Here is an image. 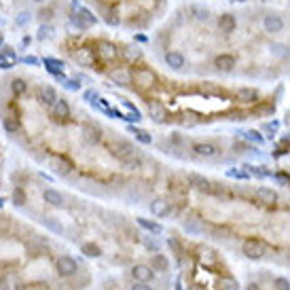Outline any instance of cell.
<instances>
[{"label": "cell", "mask_w": 290, "mask_h": 290, "mask_svg": "<svg viewBox=\"0 0 290 290\" xmlns=\"http://www.w3.org/2000/svg\"><path fill=\"white\" fill-rule=\"evenodd\" d=\"M193 150H195L197 155H201V157H214V155L218 153L214 144H195Z\"/></svg>", "instance_id": "cell-12"}, {"label": "cell", "mask_w": 290, "mask_h": 290, "mask_svg": "<svg viewBox=\"0 0 290 290\" xmlns=\"http://www.w3.org/2000/svg\"><path fill=\"white\" fill-rule=\"evenodd\" d=\"M274 288L275 290H290V282L286 277H275L274 280Z\"/></svg>", "instance_id": "cell-15"}, {"label": "cell", "mask_w": 290, "mask_h": 290, "mask_svg": "<svg viewBox=\"0 0 290 290\" xmlns=\"http://www.w3.org/2000/svg\"><path fill=\"white\" fill-rule=\"evenodd\" d=\"M17 2H21L26 9H32L43 19H55L66 0H17Z\"/></svg>", "instance_id": "cell-5"}, {"label": "cell", "mask_w": 290, "mask_h": 290, "mask_svg": "<svg viewBox=\"0 0 290 290\" xmlns=\"http://www.w3.org/2000/svg\"><path fill=\"white\" fill-rule=\"evenodd\" d=\"M0 121L57 176L140 197L161 178V167L125 136L83 113L47 79L11 72L0 81Z\"/></svg>", "instance_id": "cell-1"}, {"label": "cell", "mask_w": 290, "mask_h": 290, "mask_svg": "<svg viewBox=\"0 0 290 290\" xmlns=\"http://www.w3.org/2000/svg\"><path fill=\"white\" fill-rule=\"evenodd\" d=\"M153 53L187 77L274 83L290 74V13L263 4H182L155 28Z\"/></svg>", "instance_id": "cell-3"}, {"label": "cell", "mask_w": 290, "mask_h": 290, "mask_svg": "<svg viewBox=\"0 0 290 290\" xmlns=\"http://www.w3.org/2000/svg\"><path fill=\"white\" fill-rule=\"evenodd\" d=\"M57 49L72 66L133 96L153 123L267 119L275 114L284 94L282 87L174 72L131 40L106 32L66 34Z\"/></svg>", "instance_id": "cell-2"}, {"label": "cell", "mask_w": 290, "mask_h": 290, "mask_svg": "<svg viewBox=\"0 0 290 290\" xmlns=\"http://www.w3.org/2000/svg\"><path fill=\"white\" fill-rule=\"evenodd\" d=\"M131 277L136 282H146L148 284L150 280H153V269H150L148 265H136L131 269Z\"/></svg>", "instance_id": "cell-9"}, {"label": "cell", "mask_w": 290, "mask_h": 290, "mask_svg": "<svg viewBox=\"0 0 290 290\" xmlns=\"http://www.w3.org/2000/svg\"><path fill=\"white\" fill-rule=\"evenodd\" d=\"M83 252H85V254H89V257H100V254H102L100 246H96V243H91V242L83 246Z\"/></svg>", "instance_id": "cell-14"}, {"label": "cell", "mask_w": 290, "mask_h": 290, "mask_svg": "<svg viewBox=\"0 0 290 290\" xmlns=\"http://www.w3.org/2000/svg\"><path fill=\"white\" fill-rule=\"evenodd\" d=\"M106 28L117 32H148L163 24L172 0H81Z\"/></svg>", "instance_id": "cell-4"}, {"label": "cell", "mask_w": 290, "mask_h": 290, "mask_svg": "<svg viewBox=\"0 0 290 290\" xmlns=\"http://www.w3.org/2000/svg\"><path fill=\"white\" fill-rule=\"evenodd\" d=\"M242 254L246 258L258 260L267 254V242L263 237H243L242 242Z\"/></svg>", "instance_id": "cell-6"}, {"label": "cell", "mask_w": 290, "mask_h": 290, "mask_svg": "<svg viewBox=\"0 0 290 290\" xmlns=\"http://www.w3.org/2000/svg\"><path fill=\"white\" fill-rule=\"evenodd\" d=\"M131 290H153V288H150L146 282H136V284L131 286Z\"/></svg>", "instance_id": "cell-16"}, {"label": "cell", "mask_w": 290, "mask_h": 290, "mask_svg": "<svg viewBox=\"0 0 290 290\" xmlns=\"http://www.w3.org/2000/svg\"><path fill=\"white\" fill-rule=\"evenodd\" d=\"M218 290H240V282L235 280L233 275H223L218 282Z\"/></svg>", "instance_id": "cell-10"}, {"label": "cell", "mask_w": 290, "mask_h": 290, "mask_svg": "<svg viewBox=\"0 0 290 290\" xmlns=\"http://www.w3.org/2000/svg\"><path fill=\"white\" fill-rule=\"evenodd\" d=\"M199 260L206 267H216V265H220V254L216 250H212V248H201V250H199Z\"/></svg>", "instance_id": "cell-8"}, {"label": "cell", "mask_w": 290, "mask_h": 290, "mask_svg": "<svg viewBox=\"0 0 290 290\" xmlns=\"http://www.w3.org/2000/svg\"><path fill=\"white\" fill-rule=\"evenodd\" d=\"M138 225L144 229H148L150 233H161V231H163L159 223H153V220H146V218H138Z\"/></svg>", "instance_id": "cell-13"}, {"label": "cell", "mask_w": 290, "mask_h": 290, "mask_svg": "<svg viewBox=\"0 0 290 290\" xmlns=\"http://www.w3.org/2000/svg\"><path fill=\"white\" fill-rule=\"evenodd\" d=\"M55 269L60 275L68 277V275H74L79 271V263L70 257V254H62V257H57V260H55Z\"/></svg>", "instance_id": "cell-7"}, {"label": "cell", "mask_w": 290, "mask_h": 290, "mask_svg": "<svg viewBox=\"0 0 290 290\" xmlns=\"http://www.w3.org/2000/svg\"><path fill=\"white\" fill-rule=\"evenodd\" d=\"M150 265H153L155 271H167V267H170L167 258L163 257V254H159V252L153 254V258H150Z\"/></svg>", "instance_id": "cell-11"}, {"label": "cell", "mask_w": 290, "mask_h": 290, "mask_svg": "<svg viewBox=\"0 0 290 290\" xmlns=\"http://www.w3.org/2000/svg\"><path fill=\"white\" fill-rule=\"evenodd\" d=\"M246 290H258V286H257V284H250V286H248Z\"/></svg>", "instance_id": "cell-17"}]
</instances>
